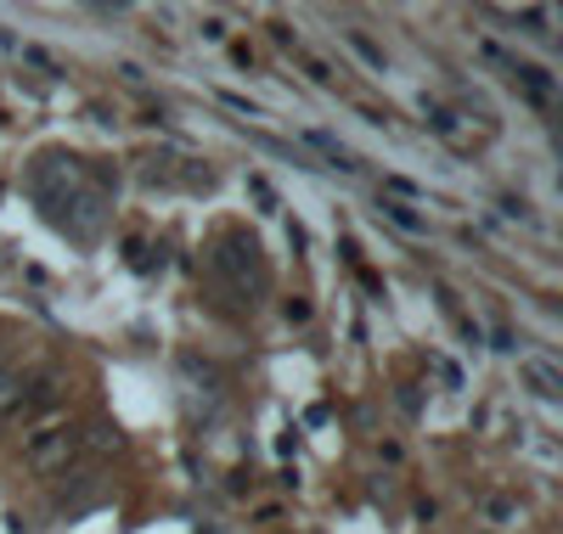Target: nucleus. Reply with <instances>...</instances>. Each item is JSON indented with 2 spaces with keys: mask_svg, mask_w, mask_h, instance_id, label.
I'll return each instance as SVG.
<instances>
[{
  "mask_svg": "<svg viewBox=\"0 0 563 534\" xmlns=\"http://www.w3.org/2000/svg\"><path fill=\"white\" fill-rule=\"evenodd\" d=\"M519 371H525V382L536 388V394H541V400H558V394H563V377H558V371H552L547 360H525Z\"/></svg>",
  "mask_w": 563,
  "mask_h": 534,
  "instance_id": "obj_3",
  "label": "nucleus"
},
{
  "mask_svg": "<svg viewBox=\"0 0 563 534\" xmlns=\"http://www.w3.org/2000/svg\"><path fill=\"white\" fill-rule=\"evenodd\" d=\"M305 141H310V147H316V153H321V158H333V164H339V169H355V158H350V153H344V147H339V141H333V135H321V130H310V135H305Z\"/></svg>",
  "mask_w": 563,
  "mask_h": 534,
  "instance_id": "obj_6",
  "label": "nucleus"
},
{
  "mask_svg": "<svg viewBox=\"0 0 563 534\" xmlns=\"http://www.w3.org/2000/svg\"><path fill=\"white\" fill-rule=\"evenodd\" d=\"M23 400H29V388H23V377H18V371H0V416H12V411H23Z\"/></svg>",
  "mask_w": 563,
  "mask_h": 534,
  "instance_id": "obj_5",
  "label": "nucleus"
},
{
  "mask_svg": "<svg viewBox=\"0 0 563 534\" xmlns=\"http://www.w3.org/2000/svg\"><path fill=\"white\" fill-rule=\"evenodd\" d=\"M74 433H45V440H34V450H29V461L34 467H57V461H68L74 456Z\"/></svg>",
  "mask_w": 563,
  "mask_h": 534,
  "instance_id": "obj_2",
  "label": "nucleus"
},
{
  "mask_svg": "<svg viewBox=\"0 0 563 534\" xmlns=\"http://www.w3.org/2000/svg\"><path fill=\"white\" fill-rule=\"evenodd\" d=\"M90 433H97V440H90L97 450H119V433H113V427H90Z\"/></svg>",
  "mask_w": 563,
  "mask_h": 534,
  "instance_id": "obj_7",
  "label": "nucleus"
},
{
  "mask_svg": "<svg viewBox=\"0 0 563 534\" xmlns=\"http://www.w3.org/2000/svg\"><path fill=\"white\" fill-rule=\"evenodd\" d=\"M214 259H220V270H231V276H238V287H243V293H249V287H254V293H265V287H271V276H265V265H260V248H254V242L225 236Z\"/></svg>",
  "mask_w": 563,
  "mask_h": 534,
  "instance_id": "obj_1",
  "label": "nucleus"
},
{
  "mask_svg": "<svg viewBox=\"0 0 563 534\" xmlns=\"http://www.w3.org/2000/svg\"><path fill=\"white\" fill-rule=\"evenodd\" d=\"M378 209H384V214H389V220H395V225H400L406 236H422V231H429V220H422V214H417L411 203H400V198H384Z\"/></svg>",
  "mask_w": 563,
  "mask_h": 534,
  "instance_id": "obj_4",
  "label": "nucleus"
}]
</instances>
